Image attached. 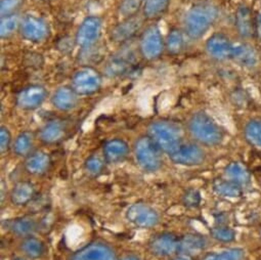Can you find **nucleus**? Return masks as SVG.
I'll return each instance as SVG.
<instances>
[{
  "label": "nucleus",
  "instance_id": "f257e3e1",
  "mask_svg": "<svg viewBox=\"0 0 261 260\" xmlns=\"http://www.w3.org/2000/svg\"><path fill=\"white\" fill-rule=\"evenodd\" d=\"M192 138L206 147H217L224 140L222 128L206 112L199 111L192 115L188 124Z\"/></svg>",
  "mask_w": 261,
  "mask_h": 260
},
{
  "label": "nucleus",
  "instance_id": "f03ea898",
  "mask_svg": "<svg viewBox=\"0 0 261 260\" xmlns=\"http://www.w3.org/2000/svg\"><path fill=\"white\" fill-rule=\"evenodd\" d=\"M218 15V9L212 4L204 3L194 6L185 16V33L191 39H200L216 22Z\"/></svg>",
  "mask_w": 261,
  "mask_h": 260
},
{
  "label": "nucleus",
  "instance_id": "7ed1b4c3",
  "mask_svg": "<svg viewBox=\"0 0 261 260\" xmlns=\"http://www.w3.org/2000/svg\"><path fill=\"white\" fill-rule=\"evenodd\" d=\"M148 132L149 137L168 156L175 153L184 144L182 128L175 122L168 120L154 121L150 124Z\"/></svg>",
  "mask_w": 261,
  "mask_h": 260
},
{
  "label": "nucleus",
  "instance_id": "20e7f679",
  "mask_svg": "<svg viewBox=\"0 0 261 260\" xmlns=\"http://www.w3.org/2000/svg\"><path fill=\"white\" fill-rule=\"evenodd\" d=\"M135 154L139 165L145 171L155 172L162 167V151L149 136L141 137L137 141Z\"/></svg>",
  "mask_w": 261,
  "mask_h": 260
},
{
  "label": "nucleus",
  "instance_id": "39448f33",
  "mask_svg": "<svg viewBox=\"0 0 261 260\" xmlns=\"http://www.w3.org/2000/svg\"><path fill=\"white\" fill-rule=\"evenodd\" d=\"M126 219L140 228H152L160 221L158 212L146 203H136L126 211Z\"/></svg>",
  "mask_w": 261,
  "mask_h": 260
},
{
  "label": "nucleus",
  "instance_id": "423d86ee",
  "mask_svg": "<svg viewBox=\"0 0 261 260\" xmlns=\"http://www.w3.org/2000/svg\"><path fill=\"white\" fill-rule=\"evenodd\" d=\"M164 48L165 43L160 29L157 26H150L147 28L140 41L142 56L148 61H153L162 55Z\"/></svg>",
  "mask_w": 261,
  "mask_h": 260
},
{
  "label": "nucleus",
  "instance_id": "0eeeda50",
  "mask_svg": "<svg viewBox=\"0 0 261 260\" xmlns=\"http://www.w3.org/2000/svg\"><path fill=\"white\" fill-rule=\"evenodd\" d=\"M101 86L100 74L92 68H82L72 79V88L78 95H90L98 91Z\"/></svg>",
  "mask_w": 261,
  "mask_h": 260
},
{
  "label": "nucleus",
  "instance_id": "6e6552de",
  "mask_svg": "<svg viewBox=\"0 0 261 260\" xmlns=\"http://www.w3.org/2000/svg\"><path fill=\"white\" fill-rule=\"evenodd\" d=\"M136 64V54L133 48L128 46L120 49L108 61L105 71L110 77L124 75L130 71Z\"/></svg>",
  "mask_w": 261,
  "mask_h": 260
},
{
  "label": "nucleus",
  "instance_id": "1a4fd4ad",
  "mask_svg": "<svg viewBox=\"0 0 261 260\" xmlns=\"http://www.w3.org/2000/svg\"><path fill=\"white\" fill-rule=\"evenodd\" d=\"M170 160L178 165L199 166L206 160L205 151L197 144H182L179 149L169 156Z\"/></svg>",
  "mask_w": 261,
  "mask_h": 260
},
{
  "label": "nucleus",
  "instance_id": "9d476101",
  "mask_svg": "<svg viewBox=\"0 0 261 260\" xmlns=\"http://www.w3.org/2000/svg\"><path fill=\"white\" fill-rule=\"evenodd\" d=\"M100 33L101 20L94 16L87 17L78 28L75 38L76 43L83 48H88L98 40Z\"/></svg>",
  "mask_w": 261,
  "mask_h": 260
},
{
  "label": "nucleus",
  "instance_id": "9b49d317",
  "mask_svg": "<svg viewBox=\"0 0 261 260\" xmlns=\"http://www.w3.org/2000/svg\"><path fill=\"white\" fill-rule=\"evenodd\" d=\"M70 260H118L115 251L101 242H93L73 253Z\"/></svg>",
  "mask_w": 261,
  "mask_h": 260
},
{
  "label": "nucleus",
  "instance_id": "f8f14e48",
  "mask_svg": "<svg viewBox=\"0 0 261 260\" xmlns=\"http://www.w3.org/2000/svg\"><path fill=\"white\" fill-rule=\"evenodd\" d=\"M179 238L172 232H161L149 242L151 253L158 257H169L178 253Z\"/></svg>",
  "mask_w": 261,
  "mask_h": 260
},
{
  "label": "nucleus",
  "instance_id": "ddd939ff",
  "mask_svg": "<svg viewBox=\"0 0 261 260\" xmlns=\"http://www.w3.org/2000/svg\"><path fill=\"white\" fill-rule=\"evenodd\" d=\"M144 18L137 15L124 19V21H122L112 29L110 33L112 41L116 43H124L134 38L142 29L144 25Z\"/></svg>",
  "mask_w": 261,
  "mask_h": 260
},
{
  "label": "nucleus",
  "instance_id": "4468645a",
  "mask_svg": "<svg viewBox=\"0 0 261 260\" xmlns=\"http://www.w3.org/2000/svg\"><path fill=\"white\" fill-rule=\"evenodd\" d=\"M22 36L32 42H41L49 35V28L46 22L35 16H27L21 23Z\"/></svg>",
  "mask_w": 261,
  "mask_h": 260
},
{
  "label": "nucleus",
  "instance_id": "2eb2a0df",
  "mask_svg": "<svg viewBox=\"0 0 261 260\" xmlns=\"http://www.w3.org/2000/svg\"><path fill=\"white\" fill-rule=\"evenodd\" d=\"M233 44L229 38L222 33L213 34L206 42L208 55L216 61H226L231 59Z\"/></svg>",
  "mask_w": 261,
  "mask_h": 260
},
{
  "label": "nucleus",
  "instance_id": "dca6fc26",
  "mask_svg": "<svg viewBox=\"0 0 261 260\" xmlns=\"http://www.w3.org/2000/svg\"><path fill=\"white\" fill-rule=\"evenodd\" d=\"M47 96L46 89L41 85H30L24 88L17 96V105L27 111L39 108Z\"/></svg>",
  "mask_w": 261,
  "mask_h": 260
},
{
  "label": "nucleus",
  "instance_id": "f3484780",
  "mask_svg": "<svg viewBox=\"0 0 261 260\" xmlns=\"http://www.w3.org/2000/svg\"><path fill=\"white\" fill-rule=\"evenodd\" d=\"M208 238L197 232H189L179 238L178 253L184 256L192 257L203 253L208 248Z\"/></svg>",
  "mask_w": 261,
  "mask_h": 260
},
{
  "label": "nucleus",
  "instance_id": "a211bd4d",
  "mask_svg": "<svg viewBox=\"0 0 261 260\" xmlns=\"http://www.w3.org/2000/svg\"><path fill=\"white\" fill-rule=\"evenodd\" d=\"M231 60L241 67L252 69L258 65L259 57L256 49L248 43H240L233 45Z\"/></svg>",
  "mask_w": 261,
  "mask_h": 260
},
{
  "label": "nucleus",
  "instance_id": "6ab92c4d",
  "mask_svg": "<svg viewBox=\"0 0 261 260\" xmlns=\"http://www.w3.org/2000/svg\"><path fill=\"white\" fill-rule=\"evenodd\" d=\"M236 29L243 39L251 38L256 30L251 10L242 5L236 12Z\"/></svg>",
  "mask_w": 261,
  "mask_h": 260
},
{
  "label": "nucleus",
  "instance_id": "aec40b11",
  "mask_svg": "<svg viewBox=\"0 0 261 260\" xmlns=\"http://www.w3.org/2000/svg\"><path fill=\"white\" fill-rule=\"evenodd\" d=\"M67 134V125L64 121L53 120L40 130V140L46 145H54L64 140Z\"/></svg>",
  "mask_w": 261,
  "mask_h": 260
},
{
  "label": "nucleus",
  "instance_id": "412c9836",
  "mask_svg": "<svg viewBox=\"0 0 261 260\" xmlns=\"http://www.w3.org/2000/svg\"><path fill=\"white\" fill-rule=\"evenodd\" d=\"M51 102L60 111L68 112L76 108L78 103V94L72 87H60L53 95Z\"/></svg>",
  "mask_w": 261,
  "mask_h": 260
},
{
  "label": "nucleus",
  "instance_id": "4be33fe9",
  "mask_svg": "<svg viewBox=\"0 0 261 260\" xmlns=\"http://www.w3.org/2000/svg\"><path fill=\"white\" fill-rule=\"evenodd\" d=\"M5 227L19 237H30L37 229V222L29 217L22 216L13 219H8L4 222Z\"/></svg>",
  "mask_w": 261,
  "mask_h": 260
},
{
  "label": "nucleus",
  "instance_id": "5701e85b",
  "mask_svg": "<svg viewBox=\"0 0 261 260\" xmlns=\"http://www.w3.org/2000/svg\"><path fill=\"white\" fill-rule=\"evenodd\" d=\"M129 153L128 145L122 140L109 141L103 147L105 159L108 163L114 164L123 161Z\"/></svg>",
  "mask_w": 261,
  "mask_h": 260
},
{
  "label": "nucleus",
  "instance_id": "b1692460",
  "mask_svg": "<svg viewBox=\"0 0 261 260\" xmlns=\"http://www.w3.org/2000/svg\"><path fill=\"white\" fill-rule=\"evenodd\" d=\"M50 165V158L44 152H36L29 155L25 161L26 170L32 175L45 173Z\"/></svg>",
  "mask_w": 261,
  "mask_h": 260
},
{
  "label": "nucleus",
  "instance_id": "393cba45",
  "mask_svg": "<svg viewBox=\"0 0 261 260\" xmlns=\"http://www.w3.org/2000/svg\"><path fill=\"white\" fill-rule=\"evenodd\" d=\"M224 176L227 179H230L243 188L250 184L251 181V172L249 169L242 164L241 162H230L224 169Z\"/></svg>",
  "mask_w": 261,
  "mask_h": 260
},
{
  "label": "nucleus",
  "instance_id": "a878e982",
  "mask_svg": "<svg viewBox=\"0 0 261 260\" xmlns=\"http://www.w3.org/2000/svg\"><path fill=\"white\" fill-rule=\"evenodd\" d=\"M213 191L220 197L240 198L243 196V187L227 178H216L212 184Z\"/></svg>",
  "mask_w": 261,
  "mask_h": 260
},
{
  "label": "nucleus",
  "instance_id": "bb28decb",
  "mask_svg": "<svg viewBox=\"0 0 261 260\" xmlns=\"http://www.w3.org/2000/svg\"><path fill=\"white\" fill-rule=\"evenodd\" d=\"M35 195V188L29 181H20L18 183L12 193H11V201L14 205L24 206L31 202Z\"/></svg>",
  "mask_w": 261,
  "mask_h": 260
},
{
  "label": "nucleus",
  "instance_id": "cd10ccee",
  "mask_svg": "<svg viewBox=\"0 0 261 260\" xmlns=\"http://www.w3.org/2000/svg\"><path fill=\"white\" fill-rule=\"evenodd\" d=\"M20 248H21V251L30 259L40 258L45 251L43 242L33 236L24 238Z\"/></svg>",
  "mask_w": 261,
  "mask_h": 260
},
{
  "label": "nucleus",
  "instance_id": "c85d7f7f",
  "mask_svg": "<svg viewBox=\"0 0 261 260\" xmlns=\"http://www.w3.org/2000/svg\"><path fill=\"white\" fill-rule=\"evenodd\" d=\"M171 0H146L144 5V17L155 20L162 17L168 10Z\"/></svg>",
  "mask_w": 261,
  "mask_h": 260
},
{
  "label": "nucleus",
  "instance_id": "c756f323",
  "mask_svg": "<svg viewBox=\"0 0 261 260\" xmlns=\"http://www.w3.org/2000/svg\"><path fill=\"white\" fill-rule=\"evenodd\" d=\"M244 137L249 145L261 149V119H252L245 125Z\"/></svg>",
  "mask_w": 261,
  "mask_h": 260
},
{
  "label": "nucleus",
  "instance_id": "7c9ffc66",
  "mask_svg": "<svg viewBox=\"0 0 261 260\" xmlns=\"http://www.w3.org/2000/svg\"><path fill=\"white\" fill-rule=\"evenodd\" d=\"M165 47L170 55H178L185 47V36L179 29H172L165 42Z\"/></svg>",
  "mask_w": 261,
  "mask_h": 260
},
{
  "label": "nucleus",
  "instance_id": "2f4dec72",
  "mask_svg": "<svg viewBox=\"0 0 261 260\" xmlns=\"http://www.w3.org/2000/svg\"><path fill=\"white\" fill-rule=\"evenodd\" d=\"M246 252L242 248H230L221 252L207 254L202 260H245Z\"/></svg>",
  "mask_w": 261,
  "mask_h": 260
},
{
  "label": "nucleus",
  "instance_id": "473e14b6",
  "mask_svg": "<svg viewBox=\"0 0 261 260\" xmlns=\"http://www.w3.org/2000/svg\"><path fill=\"white\" fill-rule=\"evenodd\" d=\"M33 147V136L31 133L25 132L18 136L14 144V151L18 156L28 157Z\"/></svg>",
  "mask_w": 261,
  "mask_h": 260
},
{
  "label": "nucleus",
  "instance_id": "72a5a7b5",
  "mask_svg": "<svg viewBox=\"0 0 261 260\" xmlns=\"http://www.w3.org/2000/svg\"><path fill=\"white\" fill-rule=\"evenodd\" d=\"M210 236L212 239L220 243H231L236 240L237 232L228 225L216 224L210 229Z\"/></svg>",
  "mask_w": 261,
  "mask_h": 260
},
{
  "label": "nucleus",
  "instance_id": "f704fd0d",
  "mask_svg": "<svg viewBox=\"0 0 261 260\" xmlns=\"http://www.w3.org/2000/svg\"><path fill=\"white\" fill-rule=\"evenodd\" d=\"M19 27H21V24L18 16L12 15L3 17L2 23H0V35H2V38L11 37Z\"/></svg>",
  "mask_w": 261,
  "mask_h": 260
},
{
  "label": "nucleus",
  "instance_id": "c9c22d12",
  "mask_svg": "<svg viewBox=\"0 0 261 260\" xmlns=\"http://www.w3.org/2000/svg\"><path fill=\"white\" fill-rule=\"evenodd\" d=\"M143 4L144 0H122L119 7V13L125 19L137 16Z\"/></svg>",
  "mask_w": 261,
  "mask_h": 260
},
{
  "label": "nucleus",
  "instance_id": "e433bc0d",
  "mask_svg": "<svg viewBox=\"0 0 261 260\" xmlns=\"http://www.w3.org/2000/svg\"><path fill=\"white\" fill-rule=\"evenodd\" d=\"M201 201V193L197 189H189L182 195V204L187 208H197L200 206Z\"/></svg>",
  "mask_w": 261,
  "mask_h": 260
},
{
  "label": "nucleus",
  "instance_id": "4c0bfd02",
  "mask_svg": "<svg viewBox=\"0 0 261 260\" xmlns=\"http://www.w3.org/2000/svg\"><path fill=\"white\" fill-rule=\"evenodd\" d=\"M24 0H2L0 3V13L2 18L15 15V13L22 7Z\"/></svg>",
  "mask_w": 261,
  "mask_h": 260
},
{
  "label": "nucleus",
  "instance_id": "58836bf2",
  "mask_svg": "<svg viewBox=\"0 0 261 260\" xmlns=\"http://www.w3.org/2000/svg\"><path fill=\"white\" fill-rule=\"evenodd\" d=\"M105 162L97 156H91L85 162V170L93 176L100 174L103 170Z\"/></svg>",
  "mask_w": 261,
  "mask_h": 260
},
{
  "label": "nucleus",
  "instance_id": "ea45409f",
  "mask_svg": "<svg viewBox=\"0 0 261 260\" xmlns=\"http://www.w3.org/2000/svg\"><path fill=\"white\" fill-rule=\"evenodd\" d=\"M12 143V135L10 130L6 126H2L0 128V150L2 153H6L11 146Z\"/></svg>",
  "mask_w": 261,
  "mask_h": 260
},
{
  "label": "nucleus",
  "instance_id": "a19ab883",
  "mask_svg": "<svg viewBox=\"0 0 261 260\" xmlns=\"http://www.w3.org/2000/svg\"><path fill=\"white\" fill-rule=\"evenodd\" d=\"M256 33L258 35L259 40L261 41V14L258 16L257 23H256Z\"/></svg>",
  "mask_w": 261,
  "mask_h": 260
},
{
  "label": "nucleus",
  "instance_id": "79ce46f5",
  "mask_svg": "<svg viewBox=\"0 0 261 260\" xmlns=\"http://www.w3.org/2000/svg\"><path fill=\"white\" fill-rule=\"evenodd\" d=\"M120 260H141V258L134 254H128V255L122 257Z\"/></svg>",
  "mask_w": 261,
  "mask_h": 260
},
{
  "label": "nucleus",
  "instance_id": "37998d69",
  "mask_svg": "<svg viewBox=\"0 0 261 260\" xmlns=\"http://www.w3.org/2000/svg\"><path fill=\"white\" fill-rule=\"evenodd\" d=\"M172 260H191V258H190V257H188V256H184V255H180V256H177V257L173 258Z\"/></svg>",
  "mask_w": 261,
  "mask_h": 260
},
{
  "label": "nucleus",
  "instance_id": "c03bdc74",
  "mask_svg": "<svg viewBox=\"0 0 261 260\" xmlns=\"http://www.w3.org/2000/svg\"><path fill=\"white\" fill-rule=\"evenodd\" d=\"M13 260H27V259L22 258V257H17V258H15V259H13Z\"/></svg>",
  "mask_w": 261,
  "mask_h": 260
}]
</instances>
